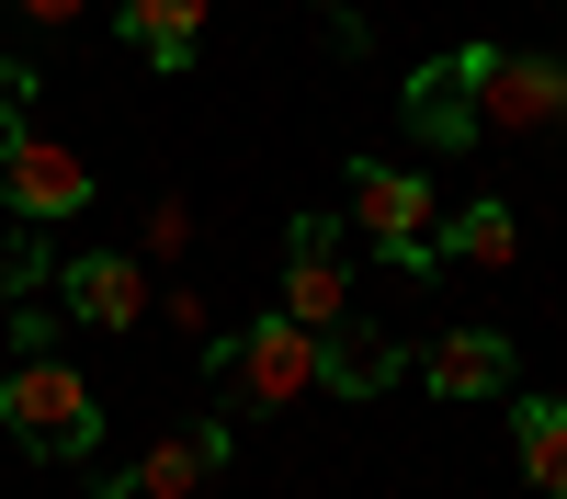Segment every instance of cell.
<instances>
[{"instance_id": "52a82bcc", "label": "cell", "mask_w": 567, "mask_h": 499, "mask_svg": "<svg viewBox=\"0 0 567 499\" xmlns=\"http://www.w3.org/2000/svg\"><path fill=\"white\" fill-rule=\"evenodd\" d=\"M0 205H12L23 227H58V216H80L91 205V159L80 148H58V136H0Z\"/></svg>"}, {"instance_id": "30bf717a", "label": "cell", "mask_w": 567, "mask_h": 499, "mask_svg": "<svg viewBox=\"0 0 567 499\" xmlns=\"http://www.w3.org/2000/svg\"><path fill=\"white\" fill-rule=\"evenodd\" d=\"M398 375H409V352H398L386 330H352V318H341V330H318V397L363 408V397H386Z\"/></svg>"}, {"instance_id": "e0dca14e", "label": "cell", "mask_w": 567, "mask_h": 499, "mask_svg": "<svg viewBox=\"0 0 567 499\" xmlns=\"http://www.w3.org/2000/svg\"><path fill=\"white\" fill-rule=\"evenodd\" d=\"M318 12H329V23H352V12H363V0H318Z\"/></svg>"}, {"instance_id": "7a4b0ae2", "label": "cell", "mask_w": 567, "mask_h": 499, "mask_svg": "<svg viewBox=\"0 0 567 499\" xmlns=\"http://www.w3.org/2000/svg\"><path fill=\"white\" fill-rule=\"evenodd\" d=\"M205 363H216V386L239 397V408H296V397H318V330H296V318H250L239 341H205Z\"/></svg>"}, {"instance_id": "7c38bea8", "label": "cell", "mask_w": 567, "mask_h": 499, "mask_svg": "<svg viewBox=\"0 0 567 499\" xmlns=\"http://www.w3.org/2000/svg\"><path fill=\"white\" fill-rule=\"evenodd\" d=\"M511 454H523L534 499H567V397H523L511 408Z\"/></svg>"}, {"instance_id": "8992f818", "label": "cell", "mask_w": 567, "mask_h": 499, "mask_svg": "<svg viewBox=\"0 0 567 499\" xmlns=\"http://www.w3.org/2000/svg\"><path fill=\"white\" fill-rule=\"evenodd\" d=\"M477 125H488V136H545V125H567V58L488 45V69H477Z\"/></svg>"}, {"instance_id": "9c48e42d", "label": "cell", "mask_w": 567, "mask_h": 499, "mask_svg": "<svg viewBox=\"0 0 567 499\" xmlns=\"http://www.w3.org/2000/svg\"><path fill=\"white\" fill-rule=\"evenodd\" d=\"M58 306L80 330H136L148 318V261L136 250H69L58 261Z\"/></svg>"}, {"instance_id": "ba28073f", "label": "cell", "mask_w": 567, "mask_h": 499, "mask_svg": "<svg viewBox=\"0 0 567 499\" xmlns=\"http://www.w3.org/2000/svg\"><path fill=\"white\" fill-rule=\"evenodd\" d=\"M477 69H488V45H454V58H432V69H409V91H398V114H409V136L420 148H477Z\"/></svg>"}, {"instance_id": "9a60e30c", "label": "cell", "mask_w": 567, "mask_h": 499, "mask_svg": "<svg viewBox=\"0 0 567 499\" xmlns=\"http://www.w3.org/2000/svg\"><path fill=\"white\" fill-rule=\"evenodd\" d=\"M23 125H34V69L0 58V136H23Z\"/></svg>"}, {"instance_id": "5bb4252c", "label": "cell", "mask_w": 567, "mask_h": 499, "mask_svg": "<svg viewBox=\"0 0 567 499\" xmlns=\"http://www.w3.org/2000/svg\"><path fill=\"white\" fill-rule=\"evenodd\" d=\"M443 250L477 261V272H511V250H523V216H511V205H465V216L443 227Z\"/></svg>"}, {"instance_id": "4fadbf2b", "label": "cell", "mask_w": 567, "mask_h": 499, "mask_svg": "<svg viewBox=\"0 0 567 499\" xmlns=\"http://www.w3.org/2000/svg\"><path fill=\"white\" fill-rule=\"evenodd\" d=\"M125 45L148 69H194V45H205V0H125Z\"/></svg>"}, {"instance_id": "8fae6325", "label": "cell", "mask_w": 567, "mask_h": 499, "mask_svg": "<svg viewBox=\"0 0 567 499\" xmlns=\"http://www.w3.org/2000/svg\"><path fill=\"white\" fill-rule=\"evenodd\" d=\"M420 386L432 397H499L511 386V341L499 330H443L432 352H420Z\"/></svg>"}, {"instance_id": "277c9868", "label": "cell", "mask_w": 567, "mask_h": 499, "mask_svg": "<svg viewBox=\"0 0 567 499\" xmlns=\"http://www.w3.org/2000/svg\"><path fill=\"white\" fill-rule=\"evenodd\" d=\"M284 318H296V330H341L352 318V227L341 216L284 227Z\"/></svg>"}, {"instance_id": "2e32d148", "label": "cell", "mask_w": 567, "mask_h": 499, "mask_svg": "<svg viewBox=\"0 0 567 499\" xmlns=\"http://www.w3.org/2000/svg\"><path fill=\"white\" fill-rule=\"evenodd\" d=\"M12 12H23V23H45V34H58V23H80V12H91V0H12Z\"/></svg>"}, {"instance_id": "5b68a950", "label": "cell", "mask_w": 567, "mask_h": 499, "mask_svg": "<svg viewBox=\"0 0 567 499\" xmlns=\"http://www.w3.org/2000/svg\"><path fill=\"white\" fill-rule=\"evenodd\" d=\"M227 454H239V432H227V420H182V432H159L148 454H136V466H114L103 499H194V488L227 477Z\"/></svg>"}, {"instance_id": "3957f363", "label": "cell", "mask_w": 567, "mask_h": 499, "mask_svg": "<svg viewBox=\"0 0 567 499\" xmlns=\"http://www.w3.org/2000/svg\"><path fill=\"white\" fill-rule=\"evenodd\" d=\"M352 227H363L398 272H432V261H443V205H432V181H420V170H363V159H352Z\"/></svg>"}, {"instance_id": "6da1fadb", "label": "cell", "mask_w": 567, "mask_h": 499, "mask_svg": "<svg viewBox=\"0 0 567 499\" xmlns=\"http://www.w3.org/2000/svg\"><path fill=\"white\" fill-rule=\"evenodd\" d=\"M12 363H0V432H12L23 454H45V466H80V454H103V397H91V375L58 352V330L45 318H12Z\"/></svg>"}, {"instance_id": "ac0fdd59", "label": "cell", "mask_w": 567, "mask_h": 499, "mask_svg": "<svg viewBox=\"0 0 567 499\" xmlns=\"http://www.w3.org/2000/svg\"><path fill=\"white\" fill-rule=\"evenodd\" d=\"M0 306H12V295H0Z\"/></svg>"}]
</instances>
